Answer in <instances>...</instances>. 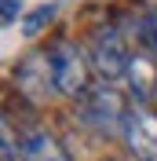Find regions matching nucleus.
<instances>
[{
    "label": "nucleus",
    "instance_id": "obj_3",
    "mask_svg": "<svg viewBox=\"0 0 157 161\" xmlns=\"http://www.w3.org/2000/svg\"><path fill=\"white\" fill-rule=\"evenodd\" d=\"M84 121H88L95 132H106L113 136L117 128H124L128 121V110H124V99H121V92H113L110 84H99L84 95Z\"/></svg>",
    "mask_w": 157,
    "mask_h": 161
},
{
    "label": "nucleus",
    "instance_id": "obj_2",
    "mask_svg": "<svg viewBox=\"0 0 157 161\" xmlns=\"http://www.w3.org/2000/svg\"><path fill=\"white\" fill-rule=\"evenodd\" d=\"M51 66H55V88L62 95H88V59L77 44L59 40L51 48Z\"/></svg>",
    "mask_w": 157,
    "mask_h": 161
},
{
    "label": "nucleus",
    "instance_id": "obj_10",
    "mask_svg": "<svg viewBox=\"0 0 157 161\" xmlns=\"http://www.w3.org/2000/svg\"><path fill=\"white\" fill-rule=\"evenodd\" d=\"M0 4H4V8H0V22H4V26H15L19 15H22V0H0ZM22 19H26V15H22Z\"/></svg>",
    "mask_w": 157,
    "mask_h": 161
},
{
    "label": "nucleus",
    "instance_id": "obj_7",
    "mask_svg": "<svg viewBox=\"0 0 157 161\" xmlns=\"http://www.w3.org/2000/svg\"><path fill=\"white\" fill-rule=\"evenodd\" d=\"M124 77H128V84H132V95H135V99H150L157 92V59L154 55H132Z\"/></svg>",
    "mask_w": 157,
    "mask_h": 161
},
{
    "label": "nucleus",
    "instance_id": "obj_8",
    "mask_svg": "<svg viewBox=\"0 0 157 161\" xmlns=\"http://www.w3.org/2000/svg\"><path fill=\"white\" fill-rule=\"evenodd\" d=\"M55 15H59V0H51V4H40V8H33L26 19H22V37H37V33H44L55 22Z\"/></svg>",
    "mask_w": 157,
    "mask_h": 161
},
{
    "label": "nucleus",
    "instance_id": "obj_5",
    "mask_svg": "<svg viewBox=\"0 0 157 161\" xmlns=\"http://www.w3.org/2000/svg\"><path fill=\"white\" fill-rule=\"evenodd\" d=\"M124 139L139 161H157V114L150 106H132L128 110Z\"/></svg>",
    "mask_w": 157,
    "mask_h": 161
},
{
    "label": "nucleus",
    "instance_id": "obj_4",
    "mask_svg": "<svg viewBox=\"0 0 157 161\" xmlns=\"http://www.w3.org/2000/svg\"><path fill=\"white\" fill-rule=\"evenodd\" d=\"M128 62H132V55H128L124 37L117 30H99L95 40H91V66H95V73L110 84V80L128 73Z\"/></svg>",
    "mask_w": 157,
    "mask_h": 161
},
{
    "label": "nucleus",
    "instance_id": "obj_6",
    "mask_svg": "<svg viewBox=\"0 0 157 161\" xmlns=\"http://www.w3.org/2000/svg\"><path fill=\"white\" fill-rule=\"evenodd\" d=\"M19 158L22 161H69V154H66V147H62L51 132L37 128V132H30V136L22 139Z\"/></svg>",
    "mask_w": 157,
    "mask_h": 161
},
{
    "label": "nucleus",
    "instance_id": "obj_9",
    "mask_svg": "<svg viewBox=\"0 0 157 161\" xmlns=\"http://www.w3.org/2000/svg\"><path fill=\"white\" fill-rule=\"evenodd\" d=\"M139 37H143V44H146V48L157 55V8L150 11L143 22H139Z\"/></svg>",
    "mask_w": 157,
    "mask_h": 161
},
{
    "label": "nucleus",
    "instance_id": "obj_1",
    "mask_svg": "<svg viewBox=\"0 0 157 161\" xmlns=\"http://www.w3.org/2000/svg\"><path fill=\"white\" fill-rule=\"evenodd\" d=\"M15 88H19L22 95L33 103V106L48 103L51 92H59V88H55V66H51V51H30V55L19 62V70H15Z\"/></svg>",
    "mask_w": 157,
    "mask_h": 161
},
{
    "label": "nucleus",
    "instance_id": "obj_11",
    "mask_svg": "<svg viewBox=\"0 0 157 161\" xmlns=\"http://www.w3.org/2000/svg\"><path fill=\"white\" fill-rule=\"evenodd\" d=\"M4 161H22L15 154V132H11V121H4Z\"/></svg>",
    "mask_w": 157,
    "mask_h": 161
}]
</instances>
